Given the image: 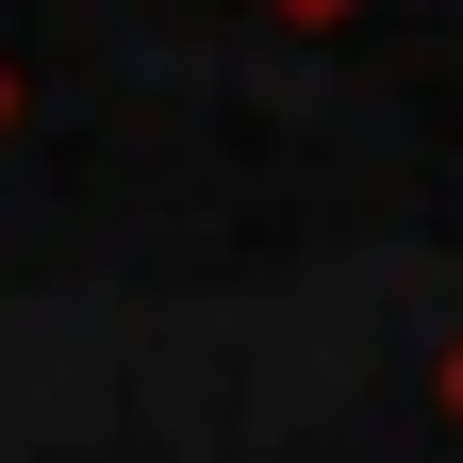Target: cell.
Instances as JSON below:
<instances>
[{
	"label": "cell",
	"mask_w": 463,
	"mask_h": 463,
	"mask_svg": "<svg viewBox=\"0 0 463 463\" xmlns=\"http://www.w3.org/2000/svg\"><path fill=\"white\" fill-rule=\"evenodd\" d=\"M0 133H17V50H0Z\"/></svg>",
	"instance_id": "1"
},
{
	"label": "cell",
	"mask_w": 463,
	"mask_h": 463,
	"mask_svg": "<svg viewBox=\"0 0 463 463\" xmlns=\"http://www.w3.org/2000/svg\"><path fill=\"white\" fill-rule=\"evenodd\" d=\"M281 17H347V0H281Z\"/></svg>",
	"instance_id": "2"
},
{
	"label": "cell",
	"mask_w": 463,
	"mask_h": 463,
	"mask_svg": "<svg viewBox=\"0 0 463 463\" xmlns=\"http://www.w3.org/2000/svg\"><path fill=\"white\" fill-rule=\"evenodd\" d=\"M447 414H463V347H447Z\"/></svg>",
	"instance_id": "3"
}]
</instances>
